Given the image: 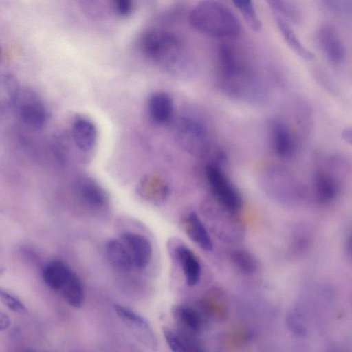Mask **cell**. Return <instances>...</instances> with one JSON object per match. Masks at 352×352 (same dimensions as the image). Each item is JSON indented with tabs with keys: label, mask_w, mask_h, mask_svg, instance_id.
Listing matches in <instances>:
<instances>
[{
	"label": "cell",
	"mask_w": 352,
	"mask_h": 352,
	"mask_svg": "<svg viewBox=\"0 0 352 352\" xmlns=\"http://www.w3.org/2000/svg\"><path fill=\"white\" fill-rule=\"evenodd\" d=\"M185 229L188 236L197 245L206 251L212 250L213 243L204 225L195 212H191L186 219Z\"/></svg>",
	"instance_id": "cell-17"
},
{
	"label": "cell",
	"mask_w": 352,
	"mask_h": 352,
	"mask_svg": "<svg viewBox=\"0 0 352 352\" xmlns=\"http://www.w3.org/2000/svg\"><path fill=\"white\" fill-rule=\"evenodd\" d=\"M175 256L182 266L187 285L190 287L195 285L201 274V265L196 256L184 245L176 248Z\"/></svg>",
	"instance_id": "cell-15"
},
{
	"label": "cell",
	"mask_w": 352,
	"mask_h": 352,
	"mask_svg": "<svg viewBox=\"0 0 352 352\" xmlns=\"http://www.w3.org/2000/svg\"><path fill=\"white\" fill-rule=\"evenodd\" d=\"M15 107L19 120L31 129H41L48 122V109L41 97L32 91H21Z\"/></svg>",
	"instance_id": "cell-4"
},
{
	"label": "cell",
	"mask_w": 352,
	"mask_h": 352,
	"mask_svg": "<svg viewBox=\"0 0 352 352\" xmlns=\"http://www.w3.org/2000/svg\"><path fill=\"white\" fill-rule=\"evenodd\" d=\"M274 16L278 29L289 47L302 58L311 60L314 58L313 53L301 43L288 23L276 14Z\"/></svg>",
	"instance_id": "cell-21"
},
{
	"label": "cell",
	"mask_w": 352,
	"mask_h": 352,
	"mask_svg": "<svg viewBox=\"0 0 352 352\" xmlns=\"http://www.w3.org/2000/svg\"><path fill=\"white\" fill-rule=\"evenodd\" d=\"M317 40L322 52L331 63L338 65L344 60V45L333 26L324 24L320 27L317 32Z\"/></svg>",
	"instance_id": "cell-8"
},
{
	"label": "cell",
	"mask_w": 352,
	"mask_h": 352,
	"mask_svg": "<svg viewBox=\"0 0 352 352\" xmlns=\"http://www.w3.org/2000/svg\"><path fill=\"white\" fill-rule=\"evenodd\" d=\"M21 88L16 77L12 73L0 74V113H5L16 107Z\"/></svg>",
	"instance_id": "cell-14"
},
{
	"label": "cell",
	"mask_w": 352,
	"mask_h": 352,
	"mask_svg": "<svg viewBox=\"0 0 352 352\" xmlns=\"http://www.w3.org/2000/svg\"><path fill=\"white\" fill-rule=\"evenodd\" d=\"M286 323L289 331L294 335L298 336L306 335L307 331L306 318L300 308L294 307L288 312Z\"/></svg>",
	"instance_id": "cell-27"
},
{
	"label": "cell",
	"mask_w": 352,
	"mask_h": 352,
	"mask_svg": "<svg viewBox=\"0 0 352 352\" xmlns=\"http://www.w3.org/2000/svg\"><path fill=\"white\" fill-rule=\"evenodd\" d=\"M59 293L65 300L74 308H80L84 303L83 284L78 276L73 271Z\"/></svg>",
	"instance_id": "cell-20"
},
{
	"label": "cell",
	"mask_w": 352,
	"mask_h": 352,
	"mask_svg": "<svg viewBox=\"0 0 352 352\" xmlns=\"http://www.w3.org/2000/svg\"><path fill=\"white\" fill-rule=\"evenodd\" d=\"M233 3L250 28L254 32H259L262 28V24L252 1L235 0Z\"/></svg>",
	"instance_id": "cell-25"
},
{
	"label": "cell",
	"mask_w": 352,
	"mask_h": 352,
	"mask_svg": "<svg viewBox=\"0 0 352 352\" xmlns=\"http://www.w3.org/2000/svg\"><path fill=\"white\" fill-rule=\"evenodd\" d=\"M175 135L184 147L192 150L202 147L208 138V128L199 116L185 113L177 118L175 126Z\"/></svg>",
	"instance_id": "cell-5"
},
{
	"label": "cell",
	"mask_w": 352,
	"mask_h": 352,
	"mask_svg": "<svg viewBox=\"0 0 352 352\" xmlns=\"http://www.w3.org/2000/svg\"><path fill=\"white\" fill-rule=\"evenodd\" d=\"M147 107L150 117L157 124H168L173 118V101L166 92L157 91L152 94L148 99Z\"/></svg>",
	"instance_id": "cell-11"
},
{
	"label": "cell",
	"mask_w": 352,
	"mask_h": 352,
	"mask_svg": "<svg viewBox=\"0 0 352 352\" xmlns=\"http://www.w3.org/2000/svg\"><path fill=\"white\" fill-rule=\"evenodd\" d=\"M113 309L118 317L140 343L150 351L157 350L158 341L155 333L143 316L121 305H115Z\"/></svg>",
	"instance_id": "cell-6"
},
{
	"label": "cell",
	"mask_w": 352,
	"mask_h": 352,
	"mask_svg": "<svg viewBox=\"0 0 352 352\" xmlns=\"http://www.w3.org/2000/svg\"><path fill=\"white\" fill-rule=\"evenodd\" d=\"M0 302L13 312H27V307L23 301L15 294L2 287H0Z\"/></svg>",
	"instance_id": "cell-28"
},
{
	"label": "cell",
	"mask_w": 352,
	"mask_h": 352,
	"mask_svg": "<svg viewBox=\"0 0 352 352\" xmlns=\"http://www.w3.org/2000/svg\"><path fill=\"white\" fill-rule=\"evenodd\" d=\"M351 128L350 126L346 127L342 131V138L347 142L350 143L351 142Z\"/></svg>",
	"instance_id": "cell-31"
},
{
	"label": "cell",
	"mask_w": 352,
	"mask_h": 352,
	"mask_svg": "<svg viewBox=\"0 0 352 352\" xmlns=\"http://www.w3.org/2000/svg\"><path fill=\"white\" fill-rule=\"evenodd\" d=\"M270 129L274 149L282 157H291L295 150L294 140L289 127L282 121L274 120Z\"/></svg>",
	"instance_id": "cell-12"
},
{
	"label": "cell",
	"mask_w": 352,
	"mask_h": 352,
	"mask_svg": "<svg viewBox=\"0 0 352 352\" xmlns=\"http://www.w3.org/2000/svg\"><path fill=\"white\" fill-rule=\"evenodd\" d=\"M28 352H41V351H29Z\"/></svg>",
	"instance_id": "cell-33"
},
{
	"label": "cell",
	"mask_w": 352,
	"mask_h": 352,
	"mask_svg": "<svg viewBox=\"0 0 352 352\" xmlns=\"http://www.w3.org/2000/svg\"><path fill=\"white\" fill-rule=\"evenodd\" d=\"M105 250L109 261L115 267L122 271L131 269L133 265L131 258L120 240H109L105 245Z\"/></svg>",
	"instance_id": "cell-18"
},
{
	"label": "cell",
	"mask_w": 352,
	"mask_h": 352,
	"mask_svg": "<svg viewBox=\"0 0 352 352\" xmlns=\"http://www.w3.org/2000/svg\"><path fill=\"white\" fill-rule=\"evenodd\" d=\"M115 8L120 16H128L132 11V4L126 0H118L115 3Z\"/></svg>",
	"instance_id": "cell-29"
},
{
	"label": "cell",
	"mask_w": 352,
	"mask_h": 352,
	"mask_svg": "<svg viewBox=\"0 0 352 352\" xmlns=\"http://www.w3.org/2000/svg\"><path fill=\"white\" fill-rule=\"evenodd\" d=\"M3 272H4V268H3V267H0V275H1V274H3Z\"/></svg>",
	"instance_id": "cell-32"
},
{
	"label": "cell",
	"mask_w": 352,
	"mask_h": 352,
	"mask_svg": "<svg viewBox=\"0 0 352 352\" xmlns=\"http://www.w3.org/2000/svg\"><path fill=\"white\" fill-rule=\"evenodd\" d=\"M175 319L192 331H199L204 325V318L201 314L195 307L189 305H177L172 309Z\"/></svg>",
	"instance_id": "cell-19"
},
{
	"label": "cell",
	"mask_w": 352,
	"mask_h": 352,
	"mask_svg": "<svg viewBox=\"0 0 352 352\" xmlns=\"http://www.w3.org/2000/svg\"><path fill=\"white\" fill-rule=\"evenodd\" d=\"M206 177L212 193L225 208L234 211L241 207V194L221 168L213 164L208 166Z\"/></svg>",
	"instance_id": "cell-7"
},
{
	"label": "cell",
	"mask_w": 352,
	"mask_h": 352,
	"mask_svg": "<svg viewBox=\"0 0 352 352\" xmlns=\"http://www.w3.org/2000/svg\"><path fill=\"white\" fill-rule=\"evenodd\" d=\"M72 272V270L62 261L53 259L45 265L43 278L48 287L59 292Z\"/></svg>",
	"instance_id": "cell-16"
},
{
	"label": "cell",
	"mask_w": 352,
	"mask_h": 352,
	"mask_svg": "<svg viewBox=\"0 0 352 352\" xmlns=\"http://www.w3.org/2000/svg\"><path fill=\"white\" fill-rule=\"evenodd\" d=\"M164 335L172 352H197L190 340L181 332L164 329Z\"/></svg>",
	"instance_id": "cell-24"
},
{
	"label": "cell",
	"mask_w": 352,
	"mask_h": 352,
	"mask_svg": "<svg viewBox=\"0 0 352 352\" xmlns=\"http://www.w3.org/2000/svg\"><path fill=\"white\" fill-rule=\"evenodd\" d=\"M232 263L242 272L252 274L258 268V262L256 258L248 251L236 250L231 254Z\"/></svg>",
	"instance_id": "cell-26"
},
{
	"label": "cell",
	"mask_w": 352,
	"mask_h": 352,
	"mask_svg": "<svg viewBox=\"0 0 352 352\" xmlns=\"http://www.w3.org/2000/svg\"><path fill=\"white\" fill-rule=\"evenodd\" d=\"M10 325V318L8 315L0 309V331H5Z\"/></svg>",
	"instance_id": "cell-30"
},
{
	"label": "cell",
	"mask_w": 352,
	"mask_h": 352,
	"mask_svg": "<svg viewBox=\"0 0 352 352\" xmlns=\"http://www.w3.org/2000/svg\"><path fill=\"white\" fill-rule=\"evenodd\" d=\"M274 14L283 20L287 19L292 23H298L302 20L301 11L296 5L290 1H267Z\"/></svg>",
	"instance_id": "cell-23"
},
{
	"label": "cell",
	"mask_w": 352,
	"mask_h": 352,
	"mask_svg": "<svg viewBox=\"0 0 352 352\" xmlns=\"http://www.w3.org/2000/svg\"><path fill=\"white\" fill-rule=\"evenodd\" d=\"M126 248L133 265L139 269L144 268L149 263L152 247L149 241L140 234L125 232L120 240Z\"/></svg>",
	"instance_id": "cell-10"
},
{
	"label": "cell",
	"mask_w": 352,
	"mask_h": 352,
	"mask_svg": "<svg viewBox=\"0 0 352 352\" xmlns=\"http://www.w3.org/2000/svg\"><path fill=\"white\" fill-rule=\"evenodd\" d=\"M218 68L223 90L234 96H243L253 89L252 77L236 53L228 43L218 50Z\"/></svg>",
	"instance_id": "cell-3"
},
{
	"label": "cell",
	"mask_w": 352,
	"mask_h": 352,
	"mask_svg": "<svg viewBox=\"0 0 352 352\" xmlns=\"http://www.w3.org/2000/svg\"><path fill=\"white\" fill-rule=\"evenodd\" d=\"M189 22L198 32L214 38H233L241 31L240 23L233 12L216 1L198 3L190 12Z\"/></svg>",
	"instance_id": "cell-2"
},
{
	"label": "cell",
	"mask_w": 352,
	"mask_h": 352,
	"mask_svg": "<svg viewBox=\"0 0 352 352\" xmlns=\"http://www.w3.org/2000/svg\"><path fill=\"white\" fill-rule=\"evenodd\" d=\"M144 54L164 70L182 77L190 72V57L183 41L167 31L154 30L142 40Z\"/></svg>",
	"instance_id": "cell-1"
},
{
	"label": "cell",
	"mask_w": 352,
	"mask_h": 352,
	"mask_svg": "<svg viewBox=\"0 0 352 352\" xmlns=\"http://www.w3.org/2000/svg\"><path fill=\"white\" fill-rule=\"evenodd\" d=\"M71 138L78 149L84 152L90 151L96 143V125L89 118L76 116L72 122Z\"/></svg>",
	"instance_id": "cell-9"
},
{
	"label": "cell",
	"mask_w": 352,
	"mask_h": 352,
	"mask_svg": "<svg viewBox=\"0 0 352 352\" xmlns=\"http://www.w3.org/2000/svg\"><path fill=\"white\" fill-rule=\"evenodd\" d=\"M76 192L80 200L90 208L98 209L106 205L105 192L90 178L80 179L76 184Z\"/></svg>",
	"instance_id": "cell-13"
},
{
	"label": "cell",
	"mask_w": 352,
	"mask_h": 352,
	"mask_svg": "<svg viewBox=\"0 0 352 352\" xmlns=\"http://www.w3.org/2000/svg\"><path fill=\"white\" fill-rule=\"evenodd\" d=\"M314 187L318 199L322 203L333 200L338 194V185L334 178L324 170L316 173Z\"/></svg>",
	"instance_id": "cell-22"
}]
</instances>
